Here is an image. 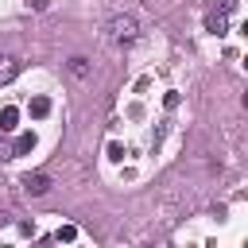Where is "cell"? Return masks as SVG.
I'll return each mask as SVG.
<instances>
[{"label": "cell", "instance_id": "obj_1", "mask_svg": "<svg viewBox=\"0 0 248 248\" xmlns=\"http://www.w3.org/2000/svg\"><path fill=\"white\" fill-rule=\"evenodd\" d=\"M108 35H112V43H136V35H140L136 16H128V12L112 16V19H108Z\"/></svg>", "mask_w": 248, "mask_h": 248}, {"label": "cell", "instance_id": "obj_2", "mask_svg": "<svg viewBox=\"0 0 248 248\" xmlns=\"http://www.w3.org/2000/svg\"><path fill=\"white\" fill-rule=\"evenodd\" d=\"M50 190V178L43 174V170H35V174H23V194L27 198H43Z\"/></svg>", "mask_w": 248, "mask_h": 248}, {"label": "cell", "instance_id": "obj_3", "mask_svg": "<svg viewBox=\"0 0 248 248\" xmlns=\"http://www.w3.org/2000/svg\"><path fill=\"white\" fill-rule=\"evenodd\" d=\"M19 70H23V62H19L16 54H0V85L16 81V78H19Z\"/></svg>", "mask_w": 248, "mask_h": 248}, {"label": "cell", "instance_id": "obj_4", "mask_svg": "<svg viewBox=\"0 0 248 248\" xmlns=\"http://www.w3.org/2000/svg\"><path fill=\"white\" fill-rule=\"evenodd\" d=\"M27 112H31V120H43V116H50V97H31Z\"/></svg>", "mask_w": 248, "mask_h": 248}, {"label": "cell", "instance_id": "obj_5", "mask_svg": "<svg viewBox=\"0 0 248 248\" xmlns=\"http://www.w3.org/2000/svg\"><path fill=\"white\" fill-rule=\"evenodd\" d=\"M0 128H4V132H16V128H19V108H16V105L0 108Z\"/></svg>", "mask_w": 248, "mask_h": 248}, {"label": "cell", "instance_id": "obj_6", "mask_svg": "<svg viewBox=\"0 0 248 248\" xmlns=\"http://www.w3.org/2000/svg\"><path fill=\"white\" fill-rule=\"evenodd\" d=\"M70 74L85 81V78H89V62H85V58H70Z\"/></svg>", "mask_w": 248, "mask_h": 248}, {"label": "cell", "instance_id": "obj_7", "mask_svg": "<svg viewBox=\"0 0 248 248\" xmlns=\"http://www.w3.org/2000/svg\"><path fill=\"white\" fill-rule=\"evenodd\" d=\"M31 147H35V136H31V132H23V136L16 140V147H12V151H16V155H27Z\"/></svg>", "mask_w": 248, "mask_h": 248}, {"label": "cell", "instance_id": "obj_8", "mask_svg": "<svg viewBox=\"0 0 248 248\" xmlns=\"http://www.w3.org/2000/svg\"><path fill=\"white\" fill-rule=\"evenodd\" d=\"M205 27H209L213 35H225V16H209V19H205Z\"/></svg>", "mask_w": 248, "mask_h": 248}, {"label": "cell", "instance_id": "obj_9", "mask_svg": "<svg viewBox=\"0 0 248 248\" xmlns=\"http://www.w3.org/2000/svg\"><path fill=\"white\" fill-rule=\"evenodd\" d=\"M74 236H78V229H74V225H62V229L54 232V240H74Z\"/></svg>", "mask_w": 248, "mask_h": 248}, {"label": "cell", "instance_id": "obj_10", "mask_svg": "<svg viewBox=\"0 0 248 248\" xmlns=\"http://www.w3.org/2000/svg\"><path fill=\"white\" fill-rule=\"evenodd\" d=\"M217 8H221V16H229V12L236 8V0H217Z\"/></svg>", "mask_w": 248, "mask_h": 248}]
</instances>
